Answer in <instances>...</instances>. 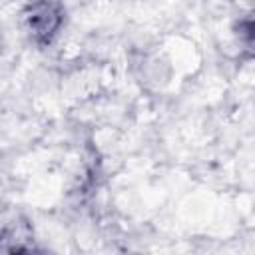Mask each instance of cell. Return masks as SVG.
Segmentation results:
<instances>
[{
    "instance_id": "6da1fadb",
    "label": "cell",
    "mask_w": 255,
    "mask_h": 255,
    "mask_svg": "<svg viewBox=\"0 0 255 255\" xmlns=\"http://www.w3.org/2000/svg\"><path fill=\"white\" fill-rule=\"evenodd\" d=\"M22 28L34 44H50L64 22V8L56 0H32L22 10Z\"/></svg>"
},
{
    "instance_id": "7a4b0ae2",
    "label": "cell",
    "mask_w": 255,
    "mask_h": 255,
    "mask_svg": "<svg viewBox=\"0 0 255 255\" xmlns=\"http://www.w3.org/2000/svg\"><path fill=\"white\" fill-rule=\"evenodd\" d=\"M235 38L241 50H245L249 56H255V10H251L237 22Z\"/></svg>"
},
{
    "instance_id": "3957f363",
    "label": "cell",
    "mask_w": 255,
    "mask_h": 255,
    "mask_svg": "<svg viewBox=\"0 0 255 255\" xmlns=\"http://www.w3.org/2000/svg\"><path fill=\"white\" fill-rule=\"evenodd\" d=\"M241 2H245V4H247L251 10H255V0H241Z\"/></svg>"
}]
</instances>
